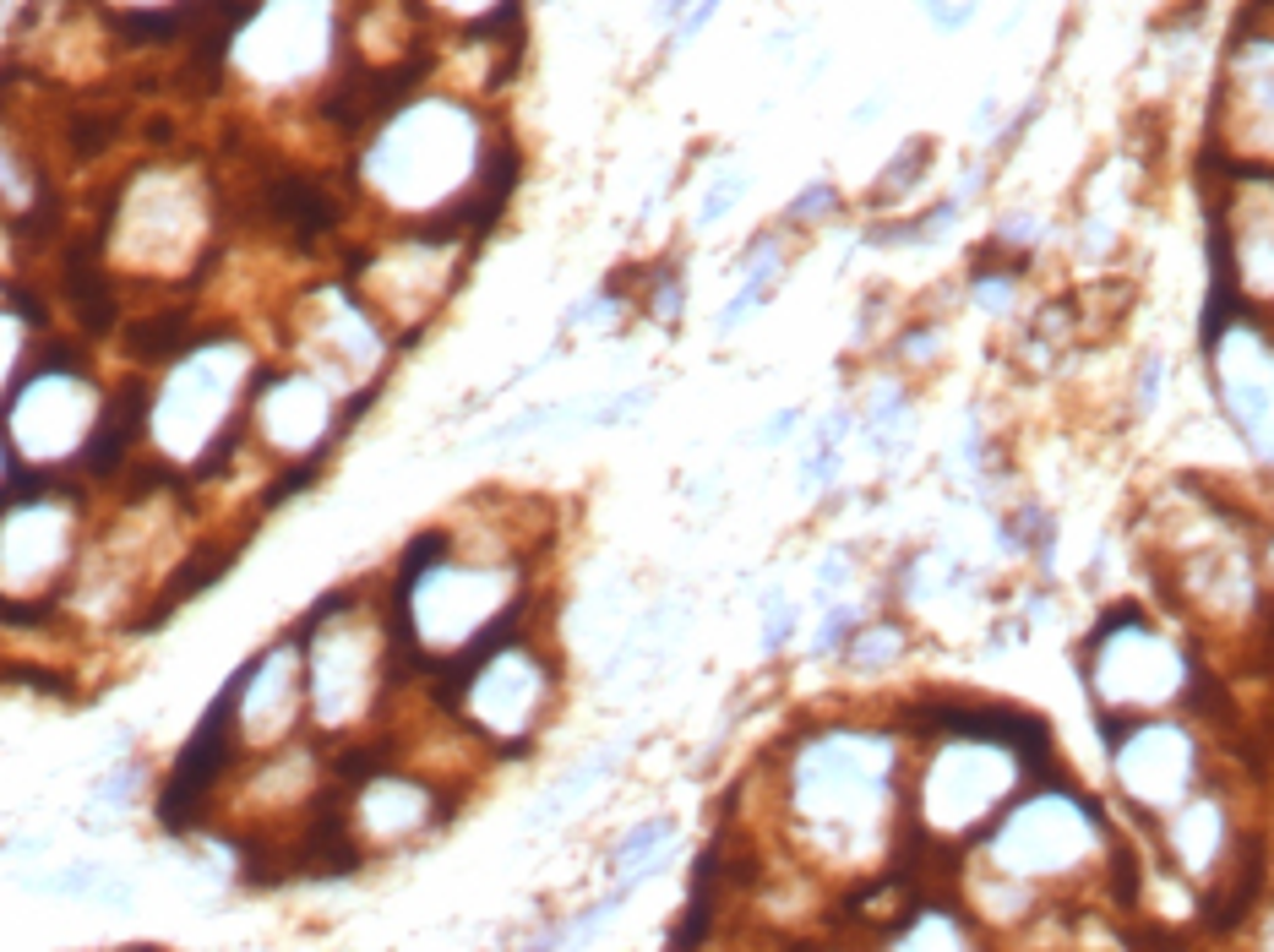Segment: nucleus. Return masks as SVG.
<instances>
[{
	"label": "nucleus",
	"instance_id": "obj_3",
	"mask_svg": "<svg viewBox=\"0 0 1274 952\" xmlns=\"http://www.w3.org/2000/svg\"><path fill=\"white\" fill-rule=\"evenodd\" d=\"M93 228H99V240L131 235V245L153 261V273H169L164 261H175V273L180 267L202 273L213 261V213L202 207L197 190L175 185V175H169V185H137L131 207L120 202V218H104Z\"/></svg>",
	"mask_w": 1274,
	"mask_h": 952
},
{
	"label": "nucleus",
	"instance_id": "obj_1",
	"mask_svg": "<svg viewBox=\"0 0 1274 952\" xmlns=\"http://www.w3.org/2000/svg\"><path fill=\"white\" fill-rule=\"evenodd\" d=\"M256 359L240 349V343H230V332L223 327H202L197 343L185 349L180 359H169V371L159 381L153 392V414H147V435H159L175 425L180 442L175 447H202L207 430L230 425V397L251 381Z\"/></svg>",
	"mask_w": 1274,
	"mask_h": 952
},
{
	"label": "nucleus",
	"instance_id": "obj_11",
	"mask_svg": "<svg viewBox=\"0 0 1274 952\" xmlns=\"http://www.w3.org/2000/svg\"><path fill=\"white\" fill-rule=\"evenodd\" d=\"M66 131H71V152H77V158H99V152H109L126 137V114L120 109H77Z\"/></svg>",
	"mask_w": 1274,
	"mask_h": 952
},
{
	"label": "nucleus",
	"instance_id": "obj_14",
	"mask_svg": "<svg viewBox=\"0 0 1274 952\" xmlns=\"http://www.w3.org/2000/svg\"><path fill=\"white\" fill-rule=\"evenodd\" d=\"M833 202H839V197H833V185H812L801 202H790V218L801 223V218H812V213H828Z\"/></svg>",
	"mask_w": 1274,
	"mask_h": 952
},
{
	"label": "nucleus",
	"instance_id": "obj_16",
	"mask_svg": "<svg viewBox=\"0 0 1274 952\" xmlns=\"http://www.w3.org/2000/svg\"><path fill=\"white\" fill-rule=\"evenodd\" d=\"M681 6H687V0H659V16H664V23H676Z\"/></svg>",
	"mask_w": 1274,
	"mask_h": 952
},
{
	"label": "nucleus",
	"instance_id": "obj_9",
	"mask_svg": "<svg viewBox=\"0 0 1274 952\" xmlns=\"http://www.w3.org/2000/svg\"><path fill=\"white\" fill-rule=\"evenodd\" d=\"M670 838H676V822L670 816H659V822H643V827H632L616 844V876H621V887L632 892L643 876H649L659 860H664V849H670Z\"/></svg>",
	"mask_w": 1274,
	"mask_h": 952
},
{
	"label": "nucleus",
	"instance_id": "obj_12",
	"mask_svg": "<svg viewBox=\"0 0 1274 952\" xmlns=\"http://www.w3.org/2000/svg\"><path fill=\"white\" fill-rule=\"evenodd\" d=\"M654 316H659V321H676V316H681V278H676V273H659V289H654Z\"/></svg>",
	"mask_w": 1274,
	"mask_h": 952
},
{
	"label": "nucleus",
	"instance_id": "obj_13",
	"mask_svg": "<svg viewBox=\"0 0 1274 952\" xmlns=\"http://www.w3.org/2000/svg\"><path fill=\"white\" fill-rule=\"evenodd\" d=\"M735 197H741V175H725V180H719V185H714V197H709V202H702V213H697V223H714V218H719V213H725V207H730Z\"/></svg>",
	"mask_w": 1274,
	"mask_h": 952
},
{
	"label": "nucleus",
	"instance_id": "obj_8",
	"mask_svg": "<svg viewBox=\"0 0 1274 952\" xmlns=\"http://www.w3.org/2000/svg\"><path fill=\"white\" fill-rule=\"evenodd\" d=\"M33 887L49 892V898H88V904H109V909H131L137 892H131L126 876H115L109 866L88 860V866H66L55 876H33Z\"/></svg>",
	"mask_w": 1274,
	"mask_h": 952
},
{
	"label": "nucleus",
	"instance_id": "obj_15",
	"mask_svg": "<svg viewBox=\"0 0 1274 952\" xmlns=\"http://www.w3.org/2000/svg\"><path fill=\"white\" fill-rule=\"evenodd\" d=\"M714 11H719V0H697V11L687 16V23H681V33H676V38H692V33H697V28L714 16Z\"/></svg>",
	"mask_w": 1274,
	"mask_h": 952
},
{
	"label": "nucleus",
	"instance_id": "obj_4",
	"mask_svg": "<svg viewBox=\"0 0 1274 952\" xmlns=\"http://www.w3.org/2000/svg\"><path fill=\"white\" fill-rule=\"evenodd\" d=\"M235 692L223 685V692L213 697V708L202 713V724L192 730V740L180 746L175 768H169L164 789H159V827L164 833H197L207 822V806H213V789L223 784V773L235 768Z\"/></svg>",
	"mask_w": 1274,
	"mask_h": 952
},
{
	"label": "nucleus",
	"instance_id": "obj_5",
	"mask_svg": "<svg viewBox=\"0 0 1274 952\" xmlns=\"http://www.w3.org/2000/svg\"><path fill=\"white\" fill-rule=\"evenodd\" d=\"M147 414H153V387L142 381H126L99 403V419H93L82 452L71 457V473L88 485H115L120 468L131 463V452L147 435Z\"/></svg>",
	"mask_w": 1274,
	"mask_h": 952
},
{
	"label": "nucleus",
	"instance_id": "obj_6",
	"mask_svg": "<svg viewBox=\"0 0 1274 952\" xmlns=\"http://www.w3.org/2000/svg\"><path fill=\"white\" fill-rule=\"evenodd\" d=\"M256 213H262V228H273V235H283L289 245H300V251H311L316 240L338 235V223H344V197L316 180V175H268L256 185Z\"/></svg>",
	"mask_w": 1274,
	"mask_h": 952
},
{
	"label": "nucleus",
	"instance_id": "obj_10",
	"mask_svg": "<svg viewBox=\"0 0 1274 952\" xmlns=\"http://www.w3.org/2000/svg\"><path fill=\"white\" fill-rule=\"evenodd\" d=\"M147 784V768L142 762H115L99 784H93V800H88V822H120V816L137 806V789Z\"/></svg>",
	"mask_w": 1274,
	"mask_h": 952
},
{
	"label": "nucleus",
	"instance_id": "obj_7",
	"mask_svg": "<svg viewBox=\"0 0 1274 952\" xmlns=\"http://www.w3.org/2000/svg\"><path fill=\"white\" fill-rule=\"evenodd\" d=\"M197 343V311L192 305H159V311H142L120 321V349L137 365H169Z\"/></svg>",
	"mask_w": 1274,
	"mask_h": 952
},
{
	"label": "nucleus",
	"instance_id": "obj_2",
	"mask_svg": "<svg viewBox=\"0 0 1274 952\" xmlns=\"http://www.w3.org/2000/svg\"><path fill=\"white\" fill-rule=\"evenodd\" d=\"M235 692V746L240 756H262L278 746H295L300 724H306V654H300V637L289 632L283 642H273L268 654L245 659L230 675Z\"/></svg>",
	"mask_w": 1274,
	"mask_h": 952
}]
</instances>
